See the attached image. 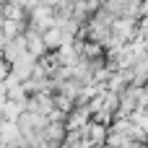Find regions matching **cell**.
<instances>
[{"instance_id":"7a4b0ae2","label":"cell","mask_w":148,"mask_h":148,"mask_svg":"<svg viewBox=\"0 0 148 148\" xmlns=\"http://www.w3.org/2000/svg\"><path fill=\"white\" fill-rule=\"evenodd\" d=\"M3 18L23 21V18H26V8H23L18 0H8V3H3Z\"/></svg>"},{"instance_id":"6da1fadb","label":"cell","mask_w":148,"mask_h":148,"mask_svg":"<svg viewBox=\"0 0 148 148\" xmlns=\"http://www.w3.org/2000/svg\"><path fill=\"white\" fill-rule=\"evenodd\" d=\"M42 42H44V47H47V52H49V49H57V47L65 42V36H62L60 26H49V29L42 31Z\"/></svg>"}]
</instances>
